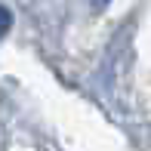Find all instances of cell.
I'll use <instances>...</instances> for the list:
<instances>
[{"instance_id":"6da1fadb","label":"cell","mask_w":151,"mask_h":151,"mask_svg":"<svg viewBox=\"0 0 151 151\" xmlns=\"http://www.w3.org/2000/svg\"><path fill=\"white\" fill-rule=\"evenodd\" d=\"M9 25H12V12L6 9V6H0V37L9 31Z\"/></svg>"}]
</instances>
